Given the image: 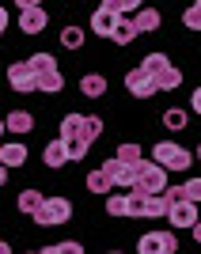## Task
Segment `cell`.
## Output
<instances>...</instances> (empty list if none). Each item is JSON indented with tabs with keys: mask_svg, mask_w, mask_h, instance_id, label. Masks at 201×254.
Masks as SVG:
<instances>
[{
	"mask_svg": "<svg viewBox=\"0 0 201 254\" xmlns=\"http://www.w3.org/2000/svg\"><path fill=\"white\" fill-rule=\"evenodd\" d=\"M42 163L46 167H65V163H68V144H65V137H53L50 144H46Z\"/></svg>",
	"mask_w": 201,
	"mask_h": 254,
	"instance_id": "11",
	"label": "cell"
},
{
	"mask_svg": "<svg viewBox=\"0 0 201 254\" xmlns=\"http://www.w3.org/2000/svg\"><path fill=\"white\" fill-rule=\"evenodd\" d=\"M4 27H8V11L0 8V34H4Z\"/></svg>",
	"mask_w": 201,
	"mask_h": 254,
	"instance_id": "40",
	"label": "cell"
},
{
	"mask_svg": "<svg viewBox=\"0 0 201 254\" xmlns=\"http://www.w3.org/2000/svg\"><path fill=\"white\" fill-rule=\"evenodd\" d=\"M194 4H198V8H201V0H194Z\"/></svg>",
	"mask_w": 201,
	"mask_h": 254,
	"instance_id": "45",
	"label": "cell"
},
{
	"mask_svg": "<svg viewBox=\"0 0 201 254\" xmlns=\"http://www.w3.org/2000/svg\"><path fill=\"white\" fill-rule=\"evenodd\" d=\"M87 190H91V193H110V190H114V182H110V175L99 167V171L87 175Z\"/></svg>",
	"mask_w": 201,
	"mask_h": 254,
	"instance_id": "19",
	"label": "cell"
},
{
	"mask_svg": "<svg viewBox=\"0 0 201 254\" xmlns=\"http://www.w3.org/2000/svg\"><path fill=\"white\" fill-rule=\"evenodd\" d=\"M137 251L140 254H175L179 251V239L171 232H148V235L137 239Z\"/></svg>",
	"mask_w": 201,
	"mask_h": 254,
	"instance_id": "4",
	"label": "cell"
},
{
	"mask_svg": "<svg viewBox=\"0 0 201 254\" xmlns=\"http://www.w3.org/2000/svg\"><path fill=\"white\" fill-rule=\"evenodd\" d=\"M163 197H167V205H175V201H182L186 193H182V186H163Z\"/></svg>",
	"mask_w": 201,
	"mask_h": 254,
	"instance_id": "36",
	"label": "cell"
},
{
	"mask_svg": "<svg viewBox=\"0 0 201 254\" xmlns=\"http://www.w3.org/2000/svg\"><path fill=\"white\" fill-rule=\"evenodd\" d=\"M126 87L133 99H152L156 95V80H152L144 68H133V72H126Z\"/></svg>",
	"mask_w": 201,
	"mask_h": 254,
	"instance_id": "7",
	"label": "cell"
},
{
	"mask_svg": "<svg viewBox=\"0 0 201 254\" xmlns=\"http://www.w3.org/2000/svg\"><path fill=\"white\" fill-rule=\"evenodd\" d=\"M167 53H144V61H140V68H144V72L148 76H156V72H163V68H167Z\"/></svg>",
	"mask_w": 201,
	"mask_h": 254,
	"instance_id": "23",
	"label": "cell"
},
{
	"mask_svg": "<svg viewBox=\"0 0 201 254\" xmlns=\"http://www.w3.org/2000/svg\"><path fill=\"white\" fill-rule=\"evenodd\" d=\"M42 254H84V247L76 243V239H65V243H50V247H42Z\"/></svg>",
	"mask_w": 201,
	"mask_h": 254,
	"instance_id": "28",
	"label": "cell"
},
{
	"mask_svg": "<svg viewBox=\"0 0 201 254\" xmlns=\"http://www.w3.org/2000/svg\"><path fill=\"white\" fill-rule=\"evenodd\" d=\"M80 122H84V114H65V118H61V137H65V140L80 137Z\"/></svg>",
	"mask_w": 201,
	"mask_h": 254,
	"instance_id": "27",
	"label": "cell"
},
{
	"mask_svg": "<svg viewBox=\"0 0 201 254\" xmlns=\"http://www.w3.org/2000/svg\"><path fill=\"white\" fill-rule=\"evenodd\" d=\"M46 23H50V15L42 11V4H34V8H23V11H19V31H23V34H42Z\"/></svg>",
	"mask_w": 201,
	"mask_h": 254,
	"instance_id": "9",
	"label": "cell"
},
{
	"mask_svg": "<svg viewBox=\"0 0 201 254\" xmlns=\"http://www.w3.org/2000/svg\"><path fill=\"white\" fill-rule=\"evenodd\" d=\"M190 232H194V239H198V243H201V216H198V224H194Z\"/></svg>",
	"mask_w": 201,
	"mask_h": 254,
	"instance_id": "39",
	"label": "cell"
},
{
	"mask_svg": "<svg viewBox=\"0 0 201 254\" xmlns=\"http://www.w3.org/2000/svg\"><path fill=\"white\" fill-rule=\"evenodd\" d=\"M65 144H68V163H76V159H84V156H87V148H91V144H87V140H80V137L65 140Z\"/></svg>",
	"mask_w": 201,
	"mask_h": 254,
	"instance_id": "30",
	"label": "cell"
},
{
	"mask_svg": "<svg viewBox=\"0 0 201 254\" xmlns=\"http://www.w3.org/2000/svg\"><path fill=\"white\" fill-rule=\"evenodd\" d=\"M80 91H84L87 99H99V95H106V80L99 72H87L84 80H80Z\"/></svg>",
	"mask_w": 201,
	"mask_h": 254,
	"instance_id": "18",
	"label": "cell"
},
{
	"mask_svg": "<svg viewBox=\"0 0 201 254\" xmlns=\"http://www.w3.org/2000/svg\"><path fill=\"white\" fill-rule=\"evenodd\" d=\"M0 133H4V118H0Z\"/></svg>",
	"mask_w": 201,
	"mask_h": 254,
	"instance_id": "44",
	"label": "cell"
},
{
	"mask_svg": "<svg viewBox=\"0 0 201 254\" xmlns=\"http://www.w3.org/2000/svg\"><path fill=\"white\" fill-rule=\"evenodd\" d=\"M103 8L118 11V15H126V11H137V8H140V0H103Z\"/></svg>",
	"mask_w": 201,
	"mask_h": 254,
	"instance_id": "32",
	"label": "cell"
},
{
	"mask_svg": "<svg viewBox=\"0 0 201 254\" xmlns=\"http://www.w3.org/2000/svg\"><path fill=\"white\" fill-rule=\"evenodd\" d=\"M0 163H4V167H23V163H27V148H23L19 140H4V144H0Z\"/></svg>",
	"mask_w": 201,
	"mask_h": 254,
	"instance_id": "12",
	"label": "cell"
},
{
	"mask_svg": "<svg viewBox=\"0 0 201 254\" xmlns=\"http://www.w3.org/2000/svg\"><path fill=\"white\" fill-rule=\"evenodd\" d=\"M152 80H156V91H175V87L182 84V72L175 68V64H167V68H163V72H156Z\"/></svg>",
	"mask_w": 201,
	"mask_h": 254,
	"instance_id": "16",
	"label": "cell"
},
{
	"mask_svg": "<svg viewBox=\"0 0 201 254\" xmlns=\"http://www.w3.org/2000/svg\"><path fill=\"white\" fill-rule=\"evenodd\" d=\"M61 46L65 50H80V46H84V27H65L61 31Z\"/></svg>",
	"mask_w": 201,
	"mask_h": 254,
	"instance_id": "26",
	"label": "cell"
},
{
	"mask_svg": "<svg viewBox=\"0 0 201 254\" xmlns=\"http://www.w3.org/2000/svg\"><path fill=\"white\" fill-rule=\"evenodd\" d=\"M194 159H201V144H198V156H194Z\"/></svg>",
	"mask_w": 201,
	"mask_h": 254,
	"instance_id": "43",
	"label": "cell"
},
{
	"mask_svg": "<svg viewBox=\"0 0 201 254\" xmlns=\"http://www.w3.org/2000/svg\"><path fill=\"white\" fill-rule=\"evenodd\" d=\"M4 182H8V167H4V163H0V186H4Z\"/></svg>",
	"mask_w": 201,
	"mask_h": 254,
	"instance_id": "41",
	"label": "cell"
},
{
	"mask_svg": "<svg viewBox=\"0 0 201 254\" xmlns=\"http://www.w3.org/2000/svg\"><path fill=\"white\" fill-rule=\"evenodd\" d=\"M148 216L156 220V216H167V197L163 193H148Z\"/></svg>",
	"mask_w": 201,
	"mask_h": 254,
	"instance_id": "31",
	"label": "cell"
},
{
	"mask_svg": "<svg viewBox=\"0 0 201 254\" xmlns=\"http://www.w3.org/2000/svg\"><path fill=\"white\" fill-rule=\"evenodd\" d=\"M198 209H201V205H198Z\"/></svg>",
	"mask_w": 201,
	"mask_h": 254,
	"instance_id": "46",
	"label": "cell"
},
{
	"mask_svg": "<svg viewBox=\"0 0 201 254\" xmlns=\"http://www.w3.org/2000/svg\"><path fill=\"white\" fill-rule=\"evenodd\" d=\"M31 72L34 76H42V72H53V68H57V61H53V53H31Z\"/></svg>",
	"mask_w": 201,
	"mask_h": 254,
	"instance_id": "22",
	"label": "cell"
},
{
	"mask_svg": "<svg viewBox=\"0 0 201 254\" xmlns=\"http://www.w3.org/2000/svg\"><path fill=\"white\" fill-rule=\"evenodd\" d=\"M31 216H34V224H38V228L65 224V220H72V201H68V197H42V205H38Z\"/></svg>",
	"mask_w": 201,
	"mask_h": 254,
	"instance_id": "2",
	"label": "cell"
},
{
	"mask_svg": "<svg viewBox=\"0 0 201 254\" xmlns=\"http://www.w3.org/2000/svg\"><path fill=\"white\" fill-rule=\"evenodd\" d=\"M38 205H42V193H38V190H23V193H19V212H27V216H31Z\"/></svg>",
	"mask_w": 201,
	"mask_h": 254,
	"instance_id": "29",
	"label": "cell"
},
{
	"mask_svg": "<svg viewBox=\"0 0 201 254\" xmlns=\"http://www.w3.org/2000/svg\"><path fill=\"white\" fill-rule=\"evenodd\" d=\"M34 4H42V0H15V8H19V11L23 8H34Z\"/></svg>",
	"mask_w": 201,
	"mask_h": 254,
	"instance_id": "38",
	"label": "cell"
},
{
	"mask_svg": "<svg viewBox=\"0 0 201 254\" xmlns=\"http://www.w3.org/2000/svg\"><path fill=\"white\" fill-rule=\"evenodd\" d=\"M4 129H8V133H15V137L31 133V129H34V118H31V110H11V114L4 118Z\"/></svg>",
	"mask_w": 201,
	"mask_h": 254,
	"instance_id": "13",
	"label": "cell"
},
{
	"mask_svg": "<svg viewBox=\"0 0 201 254\" xmlns=\"http://www.w3.org/2000/svg\"><path fill=\"white\" fill-rule=\"evenodd\" d=\"M126 216H148V193L129 190V209H126Z\"/></svg>",
	"mask_w": 201,
	"mask_h": 254,
	"instance_id": "21",
	"label": "cell"
},
{
	"mask_svg": "<svg viewBox=\"0 0 201 254\" xmlns=\"http://www.w3.org/2000/svg\"><path fill=\"white\" fill-rule=\"evenodd\" d=\"M133 171H137L133 190H140V193H163V186H167V167H163V163L140 156L137 163H133Z\"/></svg>",
	"mask_w": 201,
	"mask_h": 254,
	"instance_id": "1",
	"label": "cell"
},
{
	"mask_svg": "<svg viewBox=\"0 0 201 254\" xmlns=\"http://www.w3.org/2000/svg\"><path fill=\"white\" fill-rule=\"evenodd\" d=\"M152 159H156V163H163L167 171H190V163H194V156H190L186 148H179L175 140L156 144V148H152Z\"/></svg>",
	"mask_w": 201,
	"mask_h": 254,
	"instance_id": "3",
	"label": "cell"
},
{
	"mask_svg": "<svg viewBox=\"0 0 201 254\" xmlns=\"http://www.w3.org/2000/svg\"><path fill=\"white\" fill-rule=\"evenodd\" d=\"M182 23H186L190 31H201V8H198V4H190V8L182 11Z\"/></svg>",
	"mask_w": 201,
	"mask_h": 254,
	"instance_id": "34",
	"label": "cell"
},
{
	"mask_svg": "<svg viewBox=\"0 0 201 254\" xmlns=\"http://www.w3.org/2000/svg\"><path fill=\"white\" fill-rule=\"evenodd\" d=\"M137 23H133V19H126V15H118V27H114V34H110V38H114V42L118 46H129V42H133V38H137Z\"/></svg>",
	"mask_w": 201,
	"mask_h": 254,
	"instance_id": "15",
	"label": "cell"
},
{
	"mask_svg": "<svg viewBox=\"0 0 201 254\" xmlns=\"http://www.w3.org/2000/svg\"><path fill=\"white\" fill-rule=\"evenodd\" d=\"M182 193L190 197V201L201 205V179H190V182H182Z\"/></svg>",
	"mask_w": 201,
	"mask_h": 254,
	"instance_id": "35",
	"label": "cell"
},
{
	"mask_svg": "<svg viewBox=\"0 0 201 254\" xmlns=\"http://www.w3.org/2000/svg\"><path fill=\"white\" fill-rule=\"evenodd\" d=\"M126 209H129V190L106 197V212H110V216H126Z\"/></svg>",
	"mask_w": 201,
	"mask_h": 254,
	"instance_id": "24",
	"label": "cell"
},
{
	"mask_svg": "<svg viewBox=\"0 0 201 254\" xmlns=\"http://www.w3.org/2000/svg\"><path fill=\"white\" fill-rule=\"evenodd\" d=\"M103 171L110 175V182H114L118 190H133V182H137V171H133V163H122V159H106Z\"/></svg>",
	"mask_w": 201,
	"mask_h": 254,
	"instance_id": "6",
	"label": "cell"
},
{
	"mask_svg": "<svg viewBox=\"0 0 201 254\" xmlns=\"http://www.w3.org/2000/svg\"><path fill=\"white\" fill-rule=\"evenodd\" d=\"M190 106H194V114H201V87L194 91V103H190Z\"/></svg>",
	"mask_w": 201,
	"mask_h": 254,
	"instance_id": "37",
	"label": "cell"
},
{
	"mask_svg": "<svg viewBox=\"0 0 201 254\" xmlns=\"http://www.w3.org/2000/svg\"><path fill=\"white\" fill-rule=\"evenodd\" d=\"M114 27H118V11H110V8H95V11H91V34L110 38Z\"/></svg>",
	"mask_w": 201,
	"mask_h": 254,
	"instance_id": "10",
	"label": "cell"
},
{
	"mask_svg": "<svg viewBox=\"0 0 201 254\" xmlns=\"http://www.w3.org/2000/svg\"><path fill=\"white\" fill-rule=\"evenodd\" d=\"M8 84L15 87V91H34L38 76L31 72V64H27V61H15V64H8Z\"/></svg>",
	"mask_w": 201,
	"mask_h": 254,
	"instance_id": "8",
	"label": "cell"
},
{
	"mask_svg": "<svg viewBox=\"0 0 201 254\" xmlns=\"http://www.w3.org/2000/svg\"><path fill=\"white\" fill-rule=\"evenodd\" d=\"M186 122H190V118H186V110H179V106H171L167 114H163V126H167L171 133H179V129H186Z\"/></svg>",
	"mask_w": 201,
	"mask_h": 254,
	"instance_id": "25",
	"label": "cell"
},
{
	"mask_svg": "<svg viewBox=\"0 0 201 254\" xmlns=\"http://www.w3.org/2000/svg\"><path fill=\"white\" fill-rule=\"evenodd\" d=\"M133 23H137V31H159V23H163V15H159L156 8H137V15H133Z\"/></svg>",
	"mask_w": 201,
	"mask_h": 254,
	"instance_id": "14",
	"label": "cell"
},
{
	"mask_svg": "<svg viewBox=\"0 0 201 254\" xmlns=\"http://www.w3.org/2000/svg\"><path fill=\"white\" fill-rule=\"evenodd\" d=\"M103 137V118H87L84 114V122H80V140H87V144H95V140Z\"/></svg>",
	"mask_w": 201,
	"mask_h": 254,
	"instance_id": "17",
	"label": "cell"
},
{
	"mask_svg": "<svg viewBox=\"0 0 201 254\" xmlns=\"http://www.w3.org/2000/svg\"><path fill=\"white\" fill-rule=\"evenodd\" d=\"M61 87H65V76H61V68H53V72H42V76H38L34 91H61Z\"/></svg>",
	"mask_w": 201,
	"mask_h": 254,
	"instance_id": "20",
	"label": "cell"
},
{
	"mask_svg": "<svg viewBox=\"0 0 201 254\" xmlns=\"http://www.w3.org/2000/svg\"><path fill=\"white\" fill-rule=\"evenodd\" d=\"M140 156H144L140 144H118V159H122V163H137Z\"/></svg>",
	"mask_w": 201,
	"mask_h": 254,
	"instance_id": "33",
	"label": "cell"
},
{
	"mask_svg": "<svg viewBox=\"0 0 201 254\" xmlns=\"http://www.w3.org/2000/svg\"><path fill=\"white\" fill-rule=\"evenodd\" d=\"M8 251H11V247H8V243H4V239H0V254H8Z\"/></svg>",
	"mask_w": 201,
	"mask_h": 254,
	"instance_id": "42",
	"label": "cell"
},
{
	"mask_svg": "<svg viewBox=\"0 0 201 254\" xmlns=\"http://www.w3.org/2000/svg\"><path fill=\"white\" fill-rule=\"evenodd\" d=\"M198 216H201V209H198V201H190V197H182V201H175V205H167V220H171V228H194L198 224Z\"/></svg>",
	"mask_w": 201,
	"mask_h": 254,
	"instance_id": "5",
	"label": "cell"
}]
</instances>
